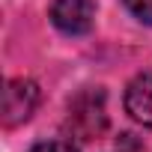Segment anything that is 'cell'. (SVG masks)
Instances as JSON below:
<instances>
[{
    "mask_svg": "<svg viewBox=\"0 0 152 152\" xmlns=\"http://www.w3.org/2000/svg\"><path fill=\"white\" fill-rule=\"evenodd\" d=\"M93 18H96V3L93 0H54L51 3V21L66 36L90 33Z\"/></svg>",
    "mask_w": 152,
    "mask_h": 152,
    "instance_id": "obj_1",
    "label": "cell"
},
{
    "mask_svg": "<svg viewBox=\"0 0 152 152\" xmlns=\"http://www.w3.org/2000/svg\"><path fill=\"white\" fill-rule=\"evenodd\" d=\"M39 104V87L27 78H15L6 84L3 90V122L6 125H18V122H27L33 116Z\"/></svg>",
    "mask_w": 152,
    "mask_h": 152,
    "instance_id": "obj_2",
    "label": "cell"
},
{
    "mask_svg": "<svg viewBox=\"0 0 152 152\" xmlns=\"http://www.w3.org/2000/svg\"><path fill=\"white\" fill-rule=\"evenodd\" d=\"M69 125L75 131H81L84 140H90L93 134H99L104 128V104H102V93H90L81 96L69 110Z\"/></svg>",
    "mask_w": 152,
    "mask_h": 152,
    "instance_id": "obj_3",
    "label": "cell"
},
{
    "mask_svg": "<svg viewBox=\"0 0 152 152\" xmlns=\"http://www.w3.org/2000/svg\"><path fill=\"white\" fill-rule=\"evenodd\" d=\"M125 110L134 122L152 128V69L140 72L125 90Z\"/></svg>",
    "mask_w": 152,
    "mask_h": 152,
    "instance_id": "obj_4",
    "label": "cell"
},
{
    "mask_svg": "<svg viewBox=\"0 0 152 152\" xmlns=\"http://www.w3.org/2000/svg\"><path fill=\"white\" fill-rule=\"evenodd\" d=\"M122 3H125V9H128L137 21L152 24V0H122Z\"/></svg>",
    "mask_w": 152,
    "mask_h": 152,
    "instance_id": "obj_5",
    "label": "cell"
},
{
    "mask_svg": "<svg viewBox=\"0 0 152 152\" xmlns=\"http://www.w3.org/2000/svg\"><path fill=\"white\" fill-rule=\"evenodd\" d=\"M30 152H78V146H75L72 140H48V143L33 146Z\"/></svg>",
    "mask_w": 152,
    "mask_h": 152,
    "instance_id": "obj_6",
    "label": "cell"
}]
</instances>
